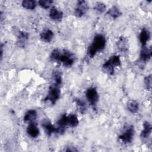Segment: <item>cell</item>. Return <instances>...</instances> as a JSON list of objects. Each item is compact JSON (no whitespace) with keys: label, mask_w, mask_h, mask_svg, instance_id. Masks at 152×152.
Wrapping results in <instances>:
<instances>
[{"label":"cell","mask_w":152,"mask_h":152,"mask_svg":"<svg viewBox=\"0 0 152 152\" xmlns=\"http://www.w3.org/2000/svg\"><path fill=\"white\" fill-rule=\"evenodd\" d=\"M151 125L148 121H145L143 124V129L142 130L140 137L142 140H145L149 137L151 132Z\"/></svg>","instance_id":"obj_14"},{"label":"cell","mask_w":152,"mask_h":152,"mask_svg":"<svg viewBox=\"0 0 152 152\" xmlns=\"http://www.w3.org/2000/svg\"><path fill=\"white\" fill-rule=\"evenodd\" d=\"M75 60V56L74 53L67 50H64L61 52V56L59 59V61L61 62L65 66H71L74 63Z\"/></svg>","instance_id":"obj_3"},{"label":"cell","mask_w":152,"mask_h":152,"mask_svg":"<svg viewBox=\"0 0 152 152\" xmlns=\"http://www.w3.org/2000/svg\"><path fill=\"white\" fill-rule=\"evenodd\" d=\"M88 9L87 2L85 1H78L77 4V7L74 10V15L77 17H83Z\"/></svg>","instance_id":"obj_6"},{"label":"cell","mask_w":152,"mask_h":152,"mask_svg":"<svg viewBox=\"0 0 152 152\" xmlns=\"http://www.w3.org/2000/svg\"><path fill=\"white\" fill-rule=\"evenodd\" d=\"M151 75L150 74L144 78V85L146 89L148 91L151 90Z\"/></svg>","instance_id":"obj_29"},{"label":"cell","mask_w":152,"mask_h":152,"mask_svg":"<svg viewBox=\"0 0 152 152\" xmlns=\"http://www.w3.org/2000/svg\"><path fill=\"white\" fill-rule=\"evenodd\" d=\"M37 116V112L34 109H30L25 113L23 120L24 122H33L36 120Z\"/></svg>","instance_id":"obj_16"},{"label":"cell","mask_w":152,"mask_h":152,"mask_svg":"<svg viewBox=\"0 0 152 152\" xmlns=\"http://www.w3.org/2000/svg\"><path fill=\"white\" fill-rule=\"evenodd\" d=\"M79 124L77 116L74 114H70L68 116V125L71 127H76Z\"/></svg>","instance_id":"obj_19"},{"label":"cell","mask_w":152,"mask_h":152,"mask_svg":"<svg viewBox=\"0 0 152 152\" xmlns=\"http://www.w3.org/2000/svg\"><path fill=\"white\" fill-rule=\"evenodd\" d=\"M86 96L90 104L94 109H96L99 98L96 88L94 87L88 88L86 91Z\"/></svg>","instance_id":"obj_4"},{"label":"cell","mask_w":152,"mask_h":152,"mask_svg":"<svg viewBox=\"0 0 152 152\" xmlns=\"http://www.w3.org/2000/svg\"><path fill=\"white\" fill-rule=\"evenodd\" d=\"M107 14L115 19L119 17L121 15V12L116 7L113 6L108 10L107 11Z\"/></svg>","instance_id":"obj_20"},{"label":"cell","mask_w":152,"mask_h":152,"mask_svg":"<svg viewBox=\"0 0 152 152\" xmlns=\"http://www.w3.org/2000/svg\"><path fill=\"white\" fill-rule=\"evenodd\" d=\"M74 102H75V104L77 105L80 112L81 113L84 114L86 112V110H87L86 103L83 100H81L80 99H78V98L75 99Z\"/></svg>","instance_id":"obj_22"},{"label":"cell","mask_w":152,"mask_h":152,"mask_svg":"<svg viewBox=\"0 0 152 152\" xmlns=\"http://www.w3.org/2000/svg\"><path fill=\"white\" fill-rule=\"evenodd\" d=\"M102 69L105 73L109 75H113L114 73V66L110 63L109 59L107 60L103 64L102 66Z\"/></svg>","instance_id":"obj_18"},{"label":"cell","mask_w":152,"mask_h":152,"mask_svg":"<svg viewBox=\"0 0 152 152\" xmlns=\"http://www.w3.org/2000/svg\"><path fill=\"white\" fill-rule=\"evenodd\" d=\"M105 37L99 34L94 36L91 45L88 48L87 55L90 58H93L97 52L102 50L106 45Z\"/></svg>","instance_id":"obj_1"},{"label":"cell","mask_w":152,"mask_h":152,"mask_svg":"<svg viewBox=\"0 0 152 152\" xmlns=\"http://www.w3.org/2000/svg\"><path fill=\"white\" fill-rule=\"evenodd\" d=\"M52 77L55 81L54 83L58 86H61L62 83V74L59 71H54L52 73Z\"/></svg>","instance_id":"obj_23"},{"label":"cell","mask_w":152,"mask_h":152,"mask_svg":"<svg viewBox=\"0 0 152 152\" xmlns=\"http://www.w3.org/2000/svg\"><path fill=\"white\" fill-rule=\"evenodd\" d=\"M117 46L118 49H119L121 51L125 52L127 50L126 48V41L124 37H120Z\"/></svg>","instance_id":"obj_24"},{"label":"cell","mask_w":152,"mask_h":152,"mask_svg":"<svg viewBox=\"0 0 152 152\" xmlns=\"http://www.w3.org/2000/svg\"><path fill=\"white\" fill-rule=\"evenodd\" d=\"M60 95V86H58L56 84L53 83L49 87L48 94L44 99V101H49L52 104H54L59 99Z\"/></svg>","instance_id":"obj_2"},{"label":"cell","mask_w":152,"mask_h":152,"mask_svg":"<svg viewBox=\"0 0 152 152\" xmlns=\"http://www.w3.org/2000/svg\"><path fill=\"white\" fill-rule=\"evenodd\" d=\"M134 126H128L125 131L119 136V139L121 140L124 143L128 144L131 143L133 140L134 135Z\"/></svg>","instance_id":"obj_5"},{"label":"cell","mask_w":152,"mask_h":152,"mask_svg":"<svg viewBox=\"0 0 152 152\" xmlns=\"http://www.w3.org/2000/svg\"><path fill=\"white\" fill-rule=\"evenodd\" d=\"M3 46H4L3 43H1V46H0V49H1V61H2V56H3Z\"/></svg>","instance_id":"obj_30"},{"label":"cell","mask_w":152,"mask_h":152,"mask_svg":"<svg viewBox=\"0 0 152 152\" xmlns=\"http://www.w3.org/2000/svg\"><path fill=\"white\" fill-rule=\"evenodd\" d=\"M94 10H96V11H97L98 12L102 13L104 11L105 9H106V5L104 4L101 2H97L94 7Z\"/></svg>","instance_id":"obj_28"},{"label":"cell","mask_w":152,"mask_h":152,"mask_svg":"<svg viewBox=\"0 0 152 152\" xmlns=\"http://www.w3.org/2000/svg\"><path fill=\"white\" fill-rule=\"evenodd\" d=\"M61 52L58 49H55L52 51L50 53V59L53 61H59V59L61 56Z\"/></svg>","instance_id":"obj_25"},{"label":"cell","mask_w":152,"mask_h":152,"mask_svg":"<svg viewBox=\"0 0 152 152\" xmlns=\"http://www.w3.org/2000/svg\"><path fill=\"white\" fill-rule=\"evenodd\" d=\"M152 56L151 48H148L146 46H142L140 55V60L142 62H147L150 60Z\"/></svg>","instance_id":"obj_8"},{"label":"cell","mask_w":152,"mask_h":152,"mask_svg":"<svg viewBox=\"0 0 152 152\" xmlns=\"http://www.w3.org/2000/svg\"><path fill=\"white\" fill-rule=\"evenodd\" d=\"M49 17L55 21H60L63 18V12L61 11L58 10L55 7H52L50 10Z\"/></svg>","instance_id":"obj_12"},{"label":"cell","mask_w":152,"mask_h":152,"mask_svg":"<svg viewBox=\"0 0 152 152\" xmlns=\"http://www.w3.org/2000/svg\"><path fill=\"white\" fill-rule=\"evenodd\" d=\"M42 126L44 128L47 135L50 136L52 134L56 132V128L55 127L48 119H45L42 122Z\"/></svg>","instance_id":"obj_10"},{"label":"cell","mask_w":152,"mask_h":152,"mask_svg":"<svg viewBox=\"0 0 152 152\" xmlns=\"http://www.w3.org/2000/svg\"><path fill=\"white\" fill-rule=\"evenodd\" d=\"M38 4L42 8H43L44 9H48L53 4V1H52V0H40L38 1Z\"/></svg>","instance_id":"obj_27"},{"label":"cell","mask_w":152,"mask_h":152,"mask_svg":"<svg viewBox=\"0 0 152 152\" xmlns=\"http://www.w3.org/2000/svg\"><path fill=\"white\" fill-rule=\"evenodd\" d=\"M27 134L32 138H36L39 136L40 131L37 127V125L34 121L29 122V124L27 128Z\"/></svg>","instance_id":"obj_9"},{"label":"cell","mask_w":152,"mask_h":152,"mask_svg":"<svg viewBox=\"0 0 152 152\" xmlns=\"http://www.w3.org/2000/svg\"><path fill=\"white\" fill-rule=\"evenodd\" d=\"M109 61L110 63L113 65V66H118L121 65V59L119 56L118 55H113L110 56V58L109 59Z\"/></svg>","instance_id":"obj_26"},{"label":"cell","mask_w":152,"mask_h":152,"mask_svg":"<svg viewBox=\"0 0 152 152\" xmlns=\"http://www.w3.org/2000/svg\"><path fill=\"white\" fill-rule=\"evenodd\" d=\"M54 36L53 32L50 29H46L43 30L40 34V39L45 42H50Z\"/></svg>","instance_id":"obj_15"},{"label":"cell","mask_w":152,"mask_h":152,"mask_svg":"<svg viewBox=\"0 0 152 152\" xmlns=\"http://www.w3.org/2000/svg\"><path fill=\"white\" fill-rule=\"evenodd\" d=\"M127 109L131 113H135L138 110L139 104L137 101L131 100L127 103Z\"/></svg>","instance_id":"obj_17"},{"label":"cell","mask_w":152,"mask_h":152,"mask_svg":"<svg viewBox=\"0 0 152 152\" xmlns=\"http://www.w3.org/2000/svg\"><path fill=\"white\" fill-rule=\"evenodd\" d=\"M28 33L24 31H19L18 32L17 36V44L18 46L24 48L26 43L27 40L28 39Z\"/></svg>","instance_id":"obj_11"},{"label":"cell","mask_w":152,"mask_h":152,"mask_svg":"<svg viewBox=\"0 0 152 152\" xmlns=\"http://www.w3.org/2000/svg\"><path fill=\"white\" fill-rule=\"evenodd\" d=\"M150 31L146 28H143L141 30L139 36V39L141 44V46H146V44L147 42L150 40Z\"/></svg>","instance_id":"obj_13"},{"label":"cell","mask_w":152,"mask_h":152,"mask_svg":"<svg viewBox=\"0 0 152 152\" xmlns=\"http://www.w3.org/2000/svg\"><path fill=\"white\" fill-rule=\"evenodd\" d=\"M36 2L34 0H24L22 2V6L27 10H33L36 7Z\"/></svg>","instance_id":"obj_21"},{"label":"cell","mask_w":152,"mask_h":152,"mask_svg":"<svg viewBox=\"0 0 152 152\" xmlns=\"http://www.w3.org/2000/svg\"><path fill=\"white\" fill-rule=\"evenodd\" d=\"M58 127L56 128V132L58 134H62L65 132V127L68 125V116L64 114L61 116L57 122Z\"/></svg>","instance_id":"obj_7"}]
</instances>
